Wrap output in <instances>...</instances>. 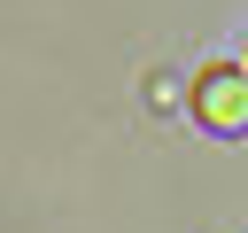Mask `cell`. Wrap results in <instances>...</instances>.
I'll return each mask as SVG.
<instances>
[{"mask_svg": "<svg viewBox=\"0 0 248 233\" xmlns=\"http://www.w3.org/2000/svg\"><path fill=\"white\" fill-rule=\"evenodd\" d=\"M186 101H194V124H209V132H248V70L240 62H209L194 85H186Z\"/></svg>", "mask_w": 248, "mask_h": 233, "instance_id": "obj_1", "label": "cell"}, {"mask_svg": "<svg viewBox=\"0 0 248 233\" xmlns=\"http://www.w3.org/2000/svg\"><path fill=\"white\" fill-rule=\"evenodd\" d=\"M240 70H248V62H240Z\"/></svg>", "mask_w": 248, "mask_h": 233, "instance_id": "obj_2", "label": "cell"}]
</instances>
